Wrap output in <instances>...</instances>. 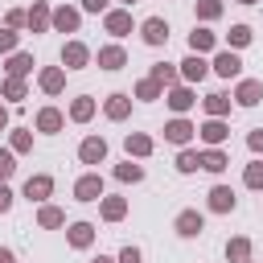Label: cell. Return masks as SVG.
I'll use <instances>...</instances> for the list:
<instances>
[{
    "label": "cell",
    "mask_w": 263,
    "mask_h": 263,
    "mask_svg": "<svg viewBox=\"0 0 263 263\" xmlns=\"http://www.w3.org/2000/svg\"><path fill=\"white\" fill-rule=\"evenodd\" d=\"M103 29H107L111 37H127V33H132V12H127V8H107V12H103Z\"/></svg>",
    "instance_id": "1"
},
{
    "label": "cell",
    "mask_w": 263,
    "mask_h": 263,
    "mask_svg": "<svg viewBox=\"0 0 263 263\" xmlns=\"http://www.w3.org/2000/svg\"><path fill=\"white\" fill-rule=\"evenodd\" d=\"M78 160H82V164H99V160H107V140H103V136H86V140L78 144Z\"/></svg>",
    "instance_id": "2"
},
{
    "label": "cell",
    "mask_w": 263,
    "mask_h": 263,
    "mask_svg": "<svg viewBox=\"0 0 263 263\" xmlns=\"http://www.w3.org/2000/svg\"><path fill=\"white\" fill-rule=\"evenodd\" d=\"M74 197H78V201H99V197H103V177H99V173L78 177V181H74Z\"/></svg>",
    "instance_id": "3"
},
{
    "label": "cell",
    "mask_w": 263,
    "mask_h": 263,
    "mask_svg": "<svg viewBox=\"0 0 263 263\" xmlns=\"http://www.w3.org/2000/svg\"><path fill=\"white\" fill-rule=\"evenodd\" d=\"M173 226H177V234H181V238H197V234L205 230V218H201L197 210H181Z\"/></svg>",
    "instance_id": "4"
},
{
    "label": "cell",
    "mask_w": 263,
    "mask_h": 263,
    "mask_svg": "<svg viewBox=\"0 0 263 263\" xmlns=\"http://www.w3.org/2000/svg\"><path fill=\"white\" fill-rule=\"evenodd\" d=\"M86 62H90V49H86L82 41H66V45H62V66H66V70H82Z\"/></svg>",
    "instance_id": "5"
},
{
    "label": "cell",
    "mask_w": 263,
    "mask_h": 263,
    "mask_svg": "<svg viewBox=\"0 0 263 263\" xmlns=\"http://www.w3.org/2000/svg\"><path fill=\"white\" fill-rule=\"evenodd\" d=\"M214 74H218V78H238V74H242V58H238L234 49H222V53L214 58Z\"/></svg>",
    "instance_id": "6"
},
{
    "label": "cell",
    "mask_w": 263,
    "mask_h": 263,
    "mask_svg": "<svg viewBox=\"0 0 263 263\" xmlns=\"http://www.w3.org/2000/svg\"><path fill=\"white\" fill-rule=\"evenodd\" d=\"M33 123H37V132H45V136H58V132L66 127V115H62L58 107H41Z\"/></svg>",
    "instance_id": "7"
},
{
    "label": "cell",
    "mask_w": 263,
    "mask_h": 263,
    "mask_svg": "<svg viewBox=\"0 0 263 263\" xmlns=\"http://www.w3.org/2000/svg\"><path fill=\"white\" fill-rule=\"evenodd\" d=\"M193 132H197V127H193L189 119H181V115L164 123V140H168V144H181V148H185V144L193 140Z\"/></svg>",
    "instance_id": "8"
},
{
    "label": "cell",
    "mask_w": 263,
    "mask_h": 263,
    "mask_svg": "<svg viewBox=\"0 0 263 263\" xmlns=\"http://www.w3.org/2000/svg\"><path fill=\"white\" fill-rule=\"evenodd\" d=\"M259 99H263V82H259V78H242L238 90H234V103H238V107H255Z\"/></svg>",
    "instance_id": "9"
},
{
    "label": "cell",
    "mask_w": 263,
    "mask_h": 263,
    "mask_svg": "<svg viewBox=\"0 0 263 263\" xmlns=\"http://www.w3.org/2000/svg\"><path fill=\"white\" fill-rule=\"evenodd\" d=\"M234 205H238V197H234L230 185H214V189H210V210H214V214H230Z\"/></svg>",
    "instance_id": "10"
},
{
    "label": "cell",
    "mask_w": 263,
    "mask_h": 263,
    "mask_svg": "<svg viewBox=\"0 0 263 263\" xmlns=\"http://www.w3.org/2000/svg\"><path fill=\"white\" fill-rule=\"evenodd\" d=\"M140 37H144L148 45H164V41H168V25H164L160 16H148V21L140 25Z\"/></svg>",
    "instance_id": "11"
},
{
    "label": "cell",
    "mask_w": 263,
    "mask_h": 263,
    "mask_svg": "<svg viewBox=\"0 0 263 263\" xmlns=\"http://www.w3.org/2000/svg\"><path fill=\"white\" fill-rule=\"evenodd\" d=\"M205 74H210V62H205L201 53H189V58L181 62V78H185V82H201Z\"/></svg>",
    "instance_id": "12"
},
{
    "label": "cell",
    "mask_w": 263,
    "mask_h": 263,
    "mask_svg": "<svg viewBox=\"0 0 263 263\" xmlns=\"http://www.w3.org/2000/svg\"><path fill=\"white\" fill-rule=\"evenodd\" d=\"M37 82H41L45 95H62V86H66V70H62V66H45V70L37 74Z\"/></svg>",
    "instance_id": "13"
},
{
    "label": "cell",
    "mask_w": 263,
    "mask_h": 263,
    "mask_svg": "<svg viewBox=\"0 0 263 263\" xmlns=\"http://www.w3.org/2000/svg\"><path fill=\"white\" fill-rule=\"evenodd\" d=\"M197 136H201V140H205L210 148H222V140L230 136V127H226L222 119H205V123L197 127Z\"/></svg>",
    "instance_id": "14"
},
{
    "label": "cell",
    "mask_w": 263,
    "mask_h": 263,
    "mask_svg": "<svg viewBox=\"0 0 263 263\" xmlns=\"http://www.w3.org/2000/svg\"><path fill=\"white\" fill-rule=\"evenodd\" d=\"M49 193H53V177L37 173V177H29V181H25V197H29V201H45Z\"/></svg>",
    "instance_id": "15"
},
{
    "label": "cell",
    "mask_w": 263,
    "mask_h": 263,
    "mask_svg": "<svg viewBox=\"0 0 263 263\" xmlns=\"http://www.w3.org/2000/svg\"><path fill=\"white\" fill-rule=\"evenodd\" d=\"M25 25H29L33 33H45V29L53 25V12H49V4H45V0H37V4L29 8V21H25Z\"/></svg>",
    "instance_id": "16"
},
{
    "label": "cell",
    "mask_w": 263,
    "mask_h": 263,
    "mask_svg": "<svg viewBox=\"0 0 263 263\" xmlns=\"http://www.w3.org/2000/svg\"><path fill=\"white\" fill-rule=\"evenodd\" d=\"M78 8H70V4H62V8H53V29L58 33H78Z\"/></svg>",
    "instance_id": "17"
},
{
    "label": "cell",
    "mask_w": 263,
    "mask_h": 263,
    "mask_svg": "<svg viewBox=\"0 0 263 263\" xmlns=\"http://www.w3.org/2000/svg\"><path fill=\"white\" fill-rule=\"evenodd\" d=\"M99 66H103V70H119V66H127L123 45H103V49H99Z\"/></svg>",
    "instance_id": "18"
},
{
    "label": "cell",
    "mask_w": 263,
    "mask_h": 263,
    "mask_svg": "<svg viewBox=\"0 0 263 263\" xmlns=\"http://www.w3.org/2000/svg\"><path fill=\"white\" fill-rule=\"evenodd\" d=\"M164 99H168V107H173V111H177V115H185V111H189V107H193V103H197V99H193V90H189V86H173V90H168V95H164Z\"/></svg>",
    "instance_id": "19"
},
{
    "label": "cell",
    "mask_w": 263,
    "mask_h": 263,
    "mask_svg": "<svg viewBox=\"0 0 263 263\" xmlns=\"http://www.w3.org/2000/svg\"><path fill=\"white\" fill-rule=\"evenodd\" d=\"M99 214H103L107 222H119V218L127 214V197H99Z\"/></svg>",
    "instance_id": "20"
},
{
    "label": "cell",
    "mask_w": 263,
    "mask_h": 263,
    "mask_svg": "<svg viewBox=\"0 0 263 263\" xmlns=\"http://www.w3.org/2000/svg\"><path fill=\"white\" fill-rule=\"evenodd\" d=\"M66 238H70V247H78V251H82V247H90V242H95V226H90V222H74V226L66 230Z\"/></svg>",
    "instance_id": "21"
},
{
    "label": "cell",
    "mask_w": 263,
    "mask_h": 263,
    "mask_svg": "<svg viewBox=\"0 0 263 263\" xmlns=\"http://www.w3.org/2000/svg\"><path fill=\"white\" fill-rule=\"evenodd\" d=\"M201 107H205V115H210V119H222V115L230 111V99H226L222 90H214V95H205V99H201Z\"/></svg>",
    "instance_id": "22"
},
{
    "label": "cell",
    "mask_w": 263,
    "mask_h": 263,
    "mask_svg": "<svg viewBox=\"0 0 263 263\" xmlns=\"http://www.w3.org/2000/svg\"><path fill=\"white\" fill-rule=\"evenodd\" d=\"M123 148H127V156H148V152H152V136H144V132H127Z\"/></svg>",
    "instance_id": "23"
},
{
    "label": "cell",
    "mask_w": 263,
    "mask_h": 263,
    "mask_svg": "<svg viewBox=\"0 0 263 263\" xmlns=\"http://www.w3.org/2000/svg\"><path fill=\"white\" fill-rule=\"evenodd\" d=\"M214 45H218V37H214L210 29H193V33H189V49H193V53H210Z\"/></svg>",
    "instance_id": "24"
},
{
    "label": "cell",
    "mask_w": 263,
    "mask_h": 263,
    "mask_svg": "<svg viewBox=\"0 0 263 263\" xmlns=\"http://www.w3.org/2000/svg\"><path fill=\"white\" fill-rule=\"evenodd\" d=\"M4 70H8V78H25V74H33V53H12Z\"/></svg>",
    "instance_id": "25"
},
{
    "label": "cell",
    "mask_w": 263,
    "mask_h": 263,
    "mask_svg": "<svg viewBox=\"0 0 263 263\" xmlns=\"http://www.w3.org/2000/svg\"><path fill=\"white\" fill-rule=\"evenodd\" d=\"M90 115H95V99H90V95H78V99L70 103V119H74V123H86Z\"/></svg>",
    "instance_id": "26"
},
{
    "label": "cell",
    "mask_w": 263,
    "mask_h": 263,
    "mask_svg": "<svg viewBox=\"0 0 263 263\" xmlns=\"http://www.w3.org/2000/svg\"><path fill=\"white\" fill-rule=\"evenodd\" d=\"M107 119H127V111H132V99L127 95H107Z\"/></svg>",
    "instance_id": "27"
},
{
    "label": "cell",
    "mask_w": 263,
    "mask_h": 263,
    "mask_svg": "<svg viewBox=\"0 0 263 263\" xmlns=\"http://www.w3.org/2000/svg\"><path fill=\"white\" fill-rule=\"evenodd\" d=\"M226 164H230V160H226L222 148H205V152H201V168H205V173H222Z\"/></svg>",
    "instance_id": "28"
},
{
    "label": "cell",
    "mask_w": 263,
    "mask_h": 263,
    "mask_svg": "<svg viewBox=\"0 0 263 263\" xmlns=\"http://www.w3.org/2000/svg\"><path fill=\"white\" fill-rule=\"evenodd\" d=\"M37 222H41L45 230H58V226H66V214H62L58 205H41V210H37Z\"/></svg>",
    "instance_id": "29"
},
{
    "label": "cell",
    "mask_w": 263,
    "mask_h": 263,
    "mask_svg": "<svg viewBox=\"0 0 263 263\" xmlns=\"http://www.w3.org/2000/svg\"><path fill=\"white\" fill-rule=\"evenodd\" d=\"M226 259L230 263H247L251 259V238H230L226 242Z\"/></svg>",
    "instance_id": "30"
},
{
    "label": "cell",
    "mask_w": 263,
    "mask_h": 263,
    "mask_svg": "<svg viewBox=\"0 0 263 263\" xmlns=\"http://www.w3.org/2000/svg\"><path fill=\"white\" fill-rule=\"evenodd\" d=\"M148 78H156V82H160V86H177V78H181V70H173V66H168V62H156V66H152V74H148Z\"/></svg>",
    "instance_id": "31"
},
{
    "label": "cell",
    "mask_w": 263,
    "mask_h": 263,
    "mask_svg": "<svg viewBox=\"0 0 263 263\" xmlns=\"http://www.w3.org/2000/svg\"><path fill=\"white\" fill-rule=\"evenodd\" d=\"M160 82L156 78H144V82H136V99H144V103H152V99H160Z\"/></svg>",
    "instance_id": "32"
},
{
    "label": "cell",
    "mask_w": 263,
    "mask_h": 263,
    "mask_svg": "<svg viewBox=\"0 0 263 263\" xmlns=\"http://www.w3.org/2000/svg\"><path fill=\"white\" fill-rule=\"evenodd\" d=\"M177 168H181V173H193V168H201V152H193V148H181V156H177Z\"/></svg>",
    "instance_id": "33"
},
{
    "label": "cell",
    "mask_w": 263,
    "mask_h": 263,
    "mask_svg": "<svg viewBox=\"0 0 263 263\" xmlns=\"http://www.w3.org/2000/svg\"><path fill=\"white\" fill-rule=\"evenodd\" d=\"M226 41H230L234 49H242V45H251V29H247V25H230V33H226Z\"/></svg>",
    "instance_id": "34"
},
{
    "label": "cell",
    "mask_w": 263,
    "mask_h": 263,
    "mask_svg": "<svg viewBox=\"0 0 263 263\" xmlns=\"http://www.w3.org/2000/svg\"><path fill=\"white\" fill-rule=\"evenodd\" d=\"M197 16L201 21H218L222 16V0H197Z\"/></svg>",
    "instance_id": "35"
},
{
    "label": "cell",
    "mask_w": 263,
    "mask_h": 263,
    "mask_svg": "<svg viewBox=\"0 0 263 263\" xmlns=\"http://www.w3.org/2000/svg\"><path fill=\"white\" fill-rule=\"evenodd\" d=\"M242 181H247V189H263V160H255V164H247V173H242Z\"/></svg>",
    "instance_id": "36"
},
{
    "label": "cell",
    "mask_w": 263,
    "mask_h": 263,
    "mask_svg": "<svg viewBox=\"0 0 263 263\" xmlns=\"http://www.w3.org/2000/svg\"><path fill=\"white\" fill-rule=\"evenodd\" d=\"M16 173V152L12 148H0V181H8Z\"/></svg>",
    "instance_id": "37"
},
{
    "label": "cell",
    "mask_w": 263,
    "mask_h": 263,
    "mask_svg": "<svg viewBox=\"0 0 263 263\" xmlns=\"http://www.w3.org/2000/svg\"><path fill=\"white\" fill-rule=\"evenodd\" d=\"M4 99L21 103V99H25V78H4Z\"/></svg>",
    "instance_id": "38"
},
{
    "label": "cell",
    "mask_w": 263,
    "mask_h": 263,
    "mask_svg": "<svg viewBox=\"0 0 263 263\" xmlns=\"http://www.w3.org/2000/svg\"><path fill=\"white\" fill-rule=\"evenodd\" d=\"M115 177H119V181H144V168L132 164V160H123V164L115 168Z\"/></svg>",
    "instance_id": "39"
},
{
    "label": "cell",
    "mask_w": 263,
    "mask_h": 263,
    "mask_svg": "<svg viewBox=\"0 0 263 263\" xmlns=\"http://www.w3.org/2000/svg\"><path fill=\"white\" fill-rule=\"evenodd\" d=\"M29 148H33L29 127H16V132H12V152H29Z\"/></svg>",
    "instance_id": "40"
},
{
    "label": "cell",
    "mask_w": 263,
    "mask_h": 263,
    "mask_svg": "<svg viewBox=\"0 0 263 263\" xmlns=\"http://www.w3.org/2000/svg\"><path fill=\"white\" fill-rule=\"evenodd\" d=\"M12 49H16V29L4 25V29H0V53H12Z\"/></svg>",
    "instance_id": "41"
},
{
    "label": "cell",
    "mask_w": 263,
    "mask_h": 263,
    "mask_svg": "<svg viewBox=\"0 0 263 263\" xmlns=\"http://www.w3.org/2000/svg\"><path fill=\"white\" fill-rule=\"evenodd\" d=\"M247 148H251V152H263V127H255V132L247 136Z\"/></svg>",
    "instance_id": "42"
},
{
    "label": "cell",
    "mask_w": 263,
    "mask_h": 263,
    "mask_svg": "<svg viewBox=\"0 0 263 263\" xmlns=\"http://www.w3.org/2000/svg\"><path fill=\"white\" fill-rule=\"evenodd\" d=\"M8 210H12V189L0 181V214H8Z\"/></svg>",
    "instance_id": "43"
},
{
    "label": "cell",
    "mask_w": 263,
    "mask_h": 263,
    "mask_svg": "<svg viewBox=\"0 0 263 263\" xmlns=\"http://www.w3.org/2000/svg\"><path fill=\"white\" fill-rule=\"evenodd\" d=\"M25 21H29V12H21V8H12V12H8V29H21Z\"/></svg>",
    "instance_id": "44"
},
{
    "label": "cell",
    "mask_w": 263,
    "mask_h": 263,
    "mask_svg": "<svg viewBox=\"0 0 263 263\" xmlns=\"http://www.w3.org/2000/svg\"><path fill=\"white\" fill-rule=\"evenodd\" d=\"M119 263H140V251H136V247H123V251H119Z\"/></svg>",
    "instance_id": "45"
},
{
    "label": "cell",
    "mask_w": 263,
    "mask_h": 263,
    "mask_svg": "<svg viewBox=\"0 0 263 263\" xmlns=\"http://www.w3.org/2000/svg\"><path fill=\"white\" fill-rule=\"evenodd\" d=\"M107 4H111V0H82L86 12H107Z\"/></svg>",
    "instance_id": "46"
},
{
    "label": "cell",
    "mask_w": 263,
    "mask_h": 263,
    "mask_svg": "<svg viewBox=\"0 0 263 263\" xmlns=\"http://www.w3.org/2000/svg\"><path fill=\"white\" fill-rule=\"evenodd\" d=\"M0 263H16V259H12V251H4V247H0Z\"/></svg>",
    "instance_id": "47"
},
{
    "label": "cell",
    "mask_w": 263,
    "mask_h": 263,
    "mask_svg": "<svg viewBox=\"0 0 263 263\" xmlns=\"http://www.w3.org/2000/svg\"><path fill=\"white\" fill-rule=\"evenodd\" d=\"M4 127H8V111L0 107V132H4Z\"/></svg>",
    "instance_id": "48"
},
{
    "label": "cell",
    "mask_w": 263,
    "mask_h": 263,
    "mask_svg": "<svg viewBox=\"0 0 263 263\" xmlns=\"http://www.w3.org/2000/svg\"><path fill=\"white\" fill-rule=\"evenodd\" d=\"M90 263H119V259H107V255H99V259H90Z\"/></svg>",
    "instance_id": "49"
},
{
    "label": "cell",
    "mask_w": 263,
    "mask_h": 263,
    "mask_svg": "<svg viewBox=\"0 0 263 263\" xmlns=\"http://www.w3.org/2000/svg\"><path fill=\"white\" fill-rule=\"evenodd\" d=\"M123 4H127V8H132V4H136V0H123Z\"/></svg>",
    "instance_id": "50"
},
{
    "label": "cell",
    "mask_w": 263,
    "mask_h": 263,
    "mask_svg": "<svg viewBox=\"0 0 263 263\" xmlns=\"http://www.w3.org/2000/svg\"><path fill=\"white\" fill-rule=\"evenodd\" d=\"M238 4H255V0H238Z\"/></svg>",
    "instance_id": "51"
},
{
    "label": "cell",
    "mask_w": 263,
    "mask_h": 263,
    "mask_svg": "<svg viewBox=\"0 0 263 263\" xmlns=\"http://www.w3.org/2000/svg\"><path fill=\"white\" fill-rule=\"evenodd\" d=\"M247 263H251V259H247Z\"/></svg>",
    "instance_id": "52"
}]
</instances>
